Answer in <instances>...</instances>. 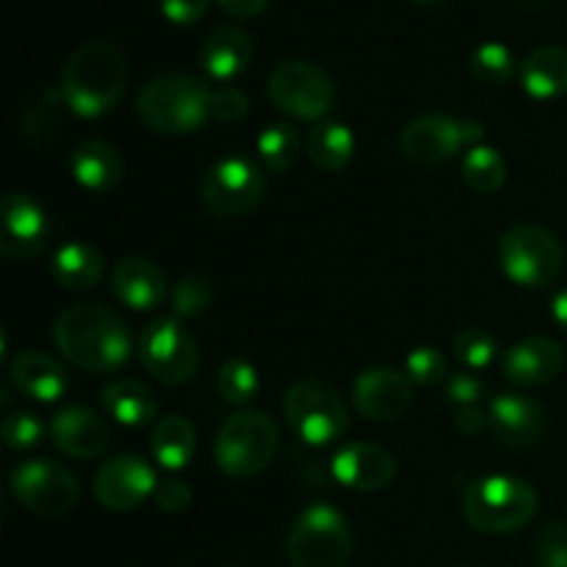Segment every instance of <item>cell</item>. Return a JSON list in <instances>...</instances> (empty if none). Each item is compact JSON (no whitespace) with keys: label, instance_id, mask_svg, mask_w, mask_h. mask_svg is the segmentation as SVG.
I'll return each mask as SVG.
<instances>
[{"label":"cell","instance_id":"1","mask_svg":"<svg viewBox=\"0 0 567 567\" xmlns=\"http://www.w3.org/2000/svg\"><path fill=\"white\" fill-rule=\"evenodd\" d=\"M53 341L75 369L94 377L122 369L133 352L127 324L100 302H78L61 310Z\"/></svg>","mask_w":567,"mask_h":567},{"label":"cell","instance_id":"2","mask_svg":"<svg viewBox=\"0 0 567 567\" xmlns=\"http://www.w3.org/2000/svg\"><path fill=\"white\" fill-rule=\"evenodd\" d=\"M127 86V61L111 42H86L75 48L61 70V94L81 120H97L122 100Z\"/></svg>","mask_w":567,"mask_h":567},{"label":"cell","instance_id":"3","mask_svg":"<svg viewBox=\"0 0 567 567\" xmlns=\"http://www.w3.org/2000/svg\"><path fill=\"white\" fill-rule=\"evenodd\" d=\"M210 92L214 89L197 75L166 72L138 92V120L161 136H188L210 120Z\"/></svg>","mask_w":567,"mask_h":567},{"label":"cell","instance_id":"4","mask_svg":"<svg viewBox=\"0 0 567 567\" xmlns=\"http://www.w3.org/2000/svg\"><path fill=\"white\" fill-rule=\"evenodd\" d=\"M537 493L520 476L491 474L474 480L463 493V518L482 535H509L535 518Z\"/></svg>","mask_w":567,"mask_h":567},{"label":"cell","instance_id":"5","mask_svg":"<svg viewBox=\"0 0 567 567\" xmlns=\"http://www.w3.org/2000/svg\"><path fill=\"white\" fill-rule=\"evenodd\" d=\"M354 537L349 520L332 504H310L288 532L286 551L293 567H347Z\"/></svg>","mask_w":567,"mask_h":567},{"label":"cell","instance_id":"6","mask_svg":"<svg viewBox=\"0 0 567 567\" xmlns=\"http://www.w3.org/2000/svg\"><path fill=\"white\" fill-rule=\"evenodd\" d=\"M277 446H280V432L271 415L244 408L233 413L216 432L214 460L227 476L249 480L275 460Z\"/></svg>","mask_w":567,"mask_h":567},{"label":"cell","instance_id":"7","mask_svg":"<svg viewBox=\"0 0 567 567\" xmlns=\"http://www.w3.org/2000/svg\"><path fill=\"white\" fill-rule=\"evenodd\" d=\"M498 266L520 288H546L563 275L565 249L540 225H515L498 238Z\"/></svg>","mask_w":567,"mask_h":567},{"label":"cell","instance_id":"8","mask_svg":"<svg viewBox=\"0 0 567 567\" xmlns=\"http://www.w3.org/2000/svg\"><path fill=\"white\" fill-rule=\"evenodd\" d=\"M282 413L293 435L308 446H330L349 426V410L336 388L308 377L288 388Z\"/></svg>","mask_w":567,"mask_h":567},{"label":"cell","instance_id":"9","mask_svg":"<svg viewBox=\"0 0 567 567\" xmlns=\"http://www.w3.org/2000/svg\"><path fill=\"white\" fill-rule=\"evenodd\" d=\"M485 138V125L476 120H457L449 114H421L399 133V153L415 166H441L460 150H471Z\"/></svg>","mask_w":567,"mask_h":567},{"label":"cell","instance_id":"10","mask_svg":"<svg viewBox=\"0 0 567 567\" xmlns=\"http://www.w3.org/2000/svg\"><path fill=\"white\" fill-rule=\"evenodd\" d=\"M269 100L277 111L302 122H321L336 105L332 78L305 59L282 61L269 75Z\"/></svg>","mask_w":567,"mask_h":567},{"label":"cell","instance_id":"11","mask_svg":"<svg viewBox=\"0 0 567 567\" xmlns=\"http://www.w3.org/2000/svg\"><path fill=\"white\" fill-rule=\"evenodd\" d=\"M11 493L39 518H64L81 498L75 474L55 460H25L11 471Z\"/></svg>","mask_w":567,"mask_h":567},{"label":"cell","instance_id":"12","mask_svg":"<svg viewBox=\"0 0 567 567\" xmlns=\"http://www.w3.org/2000/svg\"><path fill=\"white\" fill-rule=\"evenodd\" d=\"M136 354L144 371L164 385H183L199 369V347L177 319H155L142 330Z\"/></svg>","mask_w":567,"mask_h":567},{"label":"cell","instance_id":"13","mask_svg":"<svg viewBox=\"0 0 567 567\" xmlns=\"http://www.w3.org/2000/svg\"><path fill=\"white\" fill-rule=\"evenodd\" d=\"M266 194V175L255 161L230 155L221 158L208 169L203 181V203L205 208L221 219H233L264 199Z\"/></svg>","mask_w":567,"mask_h":567},{"label":"cell","instance_id":"14","mask_svg":"<svg viewBox=\"0 0 567 567\" xmlns=\"http://www.w3.org/2000/svg\"><path fill=\"white\" fill-rule=\"evenodd\" d=\"M155 487H158V476L153 465L133 454H116L105 460L94 474V498L100 507L114 509V513L142 507L147 498L155 496Z\"/></svg>","mask_w":567,"mask_h":567},{"label":"cell","instance_id":"15","mask_svg":"<svg viewBox=\"0 0 567 567\" xmlns=\"http://www.w3.org/2000/svg\"><path fill=\"white\" fill-rule=\"evenodd\" d=\"M354 410L369 421H396L413 404V382L408 374L388 365H374V369L360 371L358 380L352 382Z\"/></svg>","mask_w":567,"mask_h":567},{"label":"cell","instance_id":"16","mask_svg":"<svg viewBox=\"0 0 567 567\" xmlns=\"http://www.w3.org/2000/svg\"><path fill=\"white\" fill-rule=\"evenodd\" d=\"M50 238V221L42 205L20 192H9L3 199V230L0 249L6 258H37Z\"/></svg>","mask_w":567,"mask_h":567},{"label":"cell","instance_id":"17","mask_svg":"<svg viewBox=\"0 0 567 567\" xmlns=\"http://www.w3.org/2000/svg\"><path fill=\"white\" fill-rule=\"evenodd\" d=\"M396 474L391 452L369 441H352L341 446L332 457V476L347 491L374 493L391 485Z\"/></svg>","mask_w":567,"mask_h":567},{"label":"cell","instance_id":"18","mask_svg":"<svg viewBox=\"0 0 567 567\" xmlns=\"http://www.w3.org/2000/svg\"><path fill=\"white\" fill-rule=\"evenodd\" d=\"M504 377L518 388H540L557 380L565 369V352L554 338L532 336L504 352Z\"/></svg>","mask_w":567,"mask_h":567},{"label":"cell","instance_id":"19","mask_svg":"<svg viewBox=\"0 0 567 567\" xmlns=\"http://www.w3.org/2000/svg\"><path fill=\"white\" fill-rule=\"evenodd\" d=\"M50 437L61 454L72 460H94L109 449V424L94 410L70 404L50 421Z\"/></svg>","mask_w":567,"mask_h":567},{"label":"cell","instance_id":"20","mask_svg":"<svg viewBox=\"0 0 567 567\" xmlns=\"http://www.w3.org/2000/svg\"><path fill=\"white\" fill-rule=\"evenodd\" d=\"M487 415L493 435L509 449H532L546 432V413L524 393H498L487 408Z\"/></svg>","mask_w":567,"mask_h":567},{"label":"cell","instance_id":"21","mask_svg":"<svg viewBox=\"0 0 567 567\" xmlns=\"http://www.w3.org/2000/svg\"><path fill=\"white\" fill-rule=\"evenodd\" d=\"M9 380L22 396L33 402H59L70 388L64 365L39 349H25L9 363Z\"/></svg>","mask_w":567,"mask_h":567},{"label":"cell","instance_id":"22","mask_svg":"<svg viewBox=\"0 0 567 567\" xmlns=\"http://www.w3.org/2000/svg\"><path fill=\"white\" fill-rule=\"evenodd\" d=\"M111 291L125 308L144 313V310H153L164 302L166 280L153 260L133 255V258H122L114 266Z\"/></svg>","mask_w":567,"mask_h":567},{"label":"cell","instance_id":"23","mask_svg":"<svg viewBox=\"0 0 567 567\" xmlns=\"http://www.w3.org/2000/svg\"><path fill=\"white\" fill-rule=\"evenodd\" d=\"M252 61V39L236 25H221L205 37L199 48V66L214 81H236Z\"/></svg>","mask_w":567,"mask_h":567},{"label":"cell","instance_id":"24","mask_svg":"<svg viewBox=\"0 0 567 567\" xmlns=\"http://www.w3.org/2000/svg\"><path fill=\"white\" fill-rule=\"evenodd\" d=\"M70 172L75 183L86 192L103 194L120 183L122 177V158L109 142L100 138H86L78 144L70 155Z\"/></svg>","mask_w":567,"mask_h":567},{"label":"cell","instance_id":"25","mask_svg":"<svg viewBox=\"0 0 567 567\" xmlns=\"http://www.w3.org/2000/svg\"><path fill=\"white\" fill-rule=\"evenodd\" d=\"M520 86L535 100H554L567 94V48L546 44L532 50L520 64Z\"/></svg>","mask_w":567,"mask_h":567},{"label":"cell","instance_id":"26","mask_svg":"<svg viewBox=\"0 0 567 567\" xmlns=\"http://www.w3.org/2000/svg\"><path fill=\"white\" fill-rule=\"evenodd\" d=\"M105 260L92 244L70 241L64 247L55 249L53 260H50V275L61 288L70 291H89L103 280Z\"/></svg>","mask_w":567,"mask_h":567},{"label":"cell","instance_id":"27","mask_svg":"<svg viewBox=\"0 0 567 567\" xmlns=\"http://www.w3.org/2000/svg\"><path fill=\"white\" fill-rule=\"evenodd\" d=\"M354 150H358V142H354L352 127L336 120L316 122L308 133V142H305L310 164L321 172L347 169L349 161L354 158Z\"/></svg>","mask_w":567,"mask_h":567},{"label":"cell","instance_id":"28","mask_svg":"<svg viewBox=\"0 0 567 567\" xmlns=\"http://www.w3.org/2000/svg\"><path fill=\"white\" fill-rule=\"evenodd\" d=\"M103 408L116 424L144 426L158 413V399L153 388L138 380H114L103 388Z\"/></svg>","mask_w":567,"mask_h":567},{"label":"cell","instance_id":"29","mask_svg":"<svg viewBox=\"0 0 567 567\" xmlns=\"http://www.w3.org/2000/svg\"><path fill=\"white\" fill-rule=\"evenodd\" d=\"M150 452L161 468L183 471L197 452V430L186 415H166L155 424Z\"/></svg>","mask_w":567,"mask_h":567},{"label":"cell","instance_id":"30","mask_svg":"<svg viewBox=\"0 0 567 567\" xmlns=\"http://www.w3.org/2000/svg\"><path fill=\"white\" fill-rule=\"evenodd\" d=\"M64 109H70L61 89H44L20 114V133L33 144H48L59 136Z\"/></svg>","mask_w":567,"mask_h":567},{"label":"cell","instance_id":"31","mask_svg":"<svg viewBox=\"0 0 567 567\" xmlns=\"http://www.w3.org/2000/svg\"><path fill=\"white\" fill-rule=\"evenodd\" d=\"M463 181L476 194H496L507 183V161L491 144H476L463 155Z\"/></svg>","mask_w":567,"mask_h":567},{"label":"cell","instance_id":"32","mask_svg":"<svg viewBox=\"0 0 567 567\" xmlns=\"http://www.w3.org/2000/svg\"><path fill=\"white\" fill-rule=\"evenodd\" d=\"M258 155L264 161L266 172L271 175H282L293 166L299 155V136L291 125L286 122H275L266 127L258 136Z\"/></svg>","mask_w":567,"mask_h":567},{"label":"cell","instance_id":"33","mask_svg":"<svg viewBox=\"0 0 567 567\" xmlns=\"http://www.w3.org/2000/svg\"><path fill=\"white\" fill-rule=\"evenodd\" d=\"M471 75L476 78L485 86H502L513 78L515 72V59L513 50L504 48L502 42H485L471 53L468 61Z\"/></svg>","mask_w":567,"mask_h":567},{"label":"cell","instance_id":"34","mask_svg":"<svg viewBox=\"0 0 567 567\" xmlns=\"http://www.w3.org/2000/svg\"><path fill=\"white\" fill-rule=\"evenodd\" d=\"M260 391V377L255 371L252 363L241 358H230L219 369V393L225 396V402L244 408V404L252 402Z\"/></svg>","mask_w":567,"mask_h":567},{"label":"cell","instance_id":"35","mask_svg":"<svg viewBox=\"0 0 567 567\" xmlns=\"http://www.w3.org/2000/svg\"><path fill=\"white\" fill-rule=\"evenodd\" d=\"M210 299H214V288H210L208 277L203 275L181 277L169 291V305L175 319H197V316H203L210 308Z\"/></svg>","mask_w":567,"mask_h":567},{"label":"cell","instance_id":"36","mask_svg":"<svg viewBox=\"0 0 567 567\" xmlns=\"http://www.w3.org/2000/svg\"><path fill=\"white\" fill-rule=\"evenodd\" d=\"M454 354L468 371H482L496 360L498 343L482 327H468V330H460L457 338H454Z\"/></svg>","mask_w":567,"mask_h":567},{"label":"cell","instance_id":"37","mask_svg":"<svg viewBox=\"0 0 567 567\" xmlns=\"http://www.w3.org/2000/svg\"><path fill=\"white\" fill-rule=\"evenodd\" d=\"M404 374H408L410 382H415V385H441V382L446 380V358H443L441 349L419 347L408 354V360H404Z\"/></svg>","mask_w":567,"mask_h":567},{"label":"cell","instance_id":"38","mask_svg":"<svg viewBox=\"0 0 567 567\" xmlns=\"http://www.w3.org/2000/svg\"><path fill=\"white\" fill-rule=\"evenodd\" d=\"M44 424L33 413H9L3 419V443L11 452H31L42 443Z\"/></svg>","mask_w":567,"mask_h":567},{"label":"cell","instance_id":"39","mask_svg":"<svg viewBox=\"0 0 567 567\" xmlns=\"http://www.w3.org/2000/svg\"><path fill=\"white\" fill-rule=\"evenodd\" d=\"M540 567H567V520H551L537 535Z\"/></svg>","mask_w":567,"mask_h":567},{"label":"cell","instance_id":"40","mask_svg":"<svg viewBox=\"0 0 567 567\" xmlns=\"http://www.w3.org/2000/svg\"><path fill=\"white\" fill-rule=\"evenodd\" d=\"M249 111V97L238 86H219L210 92V120L238 122Z\"/></svg>","mask_w":567,"mask_h":567},{"label":"cell","instance_id":"41","mask_svg":"<svg viewBox=\"0 0 567 567\" xmlns=\"http://www.w3.org/2000/svg\"><path fill=\"white\" fill-rule=\"evenodd\" d=\"M446 393L460 408H474L485 396V382L474 371H457V374H452L446 380Z\"/></svg>","mask_w":567,"mask_h":567},{"label":"cell","instance_id":"42","mask_svg":"<svg viewBox=\"0 0 567 567\" xmlns=\"http://www.w3.org/2000/svg\"><path fill=\"white\" fill-rule=\"evenodd\" d=\"M153 498L155 504H158L161 513L177 515L183 513V509H188V504H192V487H188L183 480H164L158 482V487H155Z\"/></svg>","mask_w":567,"mask_h":567},{"label":"cell","instance_id":"43","mask_svg":"<svg viewBox=\"0 0 567 567\" xmlns=\"http://www.w3.org/2000/svg\"><path fill=\"white\" fill-rule=\"evenodd\" d=\"M210 0H161V11L175 25H194L199 17H205Z\"/></svg>","mask_w":567,"mask_h":567},{"label":"cell","instance_id":"44","mask_svg":"<svg viewBox=\"0 0 567 567\" xmlns=\"http://www.w3.org/2000/svg\"><path fill=\"white\" fill-rule=\"evenodd\" d=\"M454 426H457L460 435L476 437L491 426V415L480 404H474V408H460L457 415H454Z\"/></svg>","mask_w":567,"mask_h":567},{"label":"cell","instance_id":"45","mask_svg":"<svg viewBox=\"0 0 567 567\" xmlns=\"http://www.w3.org/2000/svg\"><path fill=\"white\" fill-rule=\"evenodd\" d=\"M219 6L230 17H241V20H247V17L260 14V11L269 6V0H219Z\"/></svg>","mask_w":567,"mask_h":567},{"label":"cell","instance_id":"46","mask_svg":"<svg viewBox=\"0 0 567 567\" xmlns=\"http://www.w3.org/2000/svg\"><path fill=\"white\" fill-rule=\"evenodd\" d=\"M551 319L557 321L559 330L567 332V288H563V291H557V297H554Z\"/></svg>","mask_w":567,"mask_h":567},{"label":"cell","instance_id":"47","mask_svg":"<svg viewBox=\"0 0 567 567\" xmlns=\"http://www.w3.org/2000/svg\"><path fill=\"white\" fill-rule=\"evenodd\" d=\"M413 3H419V6H437V3H443V0H413Z\"/></svg>","mask_w":567,"mask_h":567},{"label":"cell","instance_id":"48","mask_svg":"<svg viewBox=\"0 0 567 567\" xmlns=\"http://www.w3.org/2000/svg\"><path fill=\"white\" fill-rule=\"evenodd\" d=\"M454 567H468V565H454Z\"/></svg>","mask_w":567,"mask_h":567}]
</instances>
